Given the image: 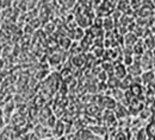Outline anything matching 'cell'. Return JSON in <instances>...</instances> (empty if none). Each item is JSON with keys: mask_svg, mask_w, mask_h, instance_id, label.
<instances>
[{"mask_svg": "<svg viewBox=\"0 0 155 140\" xmlns=\"http://www.w3.org/2000/svg\"><path fill=\"white\" fill-rule=\"evenodd\" d=\"M116 101L110 96H104V98H99V106L105 108V109H112L116 107Z\"/></svg>", "mask_w": 155, "mask_h": 140, "instance_id": "cell-1", "label": "cell"}, {"mask_svg": "<svg viewBox=\"0 0 155 140\" xmlns=\"http://www.w3.org/2000/svg\"><path fill=\"white\" fill-rule=\"evenodd\" d=\"M103 121L106 123L107 127H111L116 123V114L112 113L110 109H106L104 112V115H103Z\"/></svg>", "mask_w": 155, "mask_h": 140, "instance_id": "cell-2", "label": "cell"}, {"mask_svg": "<svg viewBox=\"0 0 155 140\" xmlns=\"http://www.w3.org/2000/svg\"><path fill=\"white\" fill-rule=\"evenodd\" d=\"M114 73H115V76L117 79H123L127 75V68L124 64H120V63H116L115 67H114Z\"/></svg>", "mask_w": 155, "mask_h": 140, "instance_id": "cell-3", "label": "cell"}, {"mask_svg": "<svg viewBox=\"0 0 155 140\" xmlns=\"http://www.w3.org/2000/svg\"><path fill=\"white\" fill-rule=\"evenodd\" d=\"M143 108V104H142V102L138 100V99H131L130 102H129V109H130V112L133 113V114H136L137 112H140L141 109Z\"/></svg>", "mask_w": 155, "mask_h": 140, "instance_id": "cell-4", "label": "cell"}, {"mask_svg": "<svg viewBox=\"0 0 155 140\" xmlns=\"http://www.w3.org/2000/svg\"><path fill=\"white\" fill-rule=\"evenodd\" d=\"M72 63L74 64V67H75V68L81 69L85 64H87V63H86V56H84L82 54H80V55H75V56L72 58Z\"/></svg>", "mask_w": 155, "mask_h": 140, "instance_id": "cell-5", "label": "cell"}, {"mask_svg": "<svg viewBox=\"0 0 155 140\" xmlns=\"http://www.w3.org/2000/svg\"><path fill=\"white\" fill-rule=\"evenodd\" d=\"M93 138V134L90 129H80L75 135L77 140H90Z\"/></svg>", "mask_w": 155, "mask_h": 140, "instance_id": "cell-6", "label": "cell"}, {"mask_svg": "<svg viewBox=\"0 0 155 140\" xmlns=\"http://www.w3.org/2000/svg\"><path fill=\"white\" fill-rule=\"evenodd\" d=\"M137 42V36H136L134 32H130V33H127L124 36V43L127 46H133L135 45V43Z\"/></svg>", "mask_w": 155, "mask_h": 140, "instance_id": "cell-7", "label": "cell"}, {"mask_svg": "<svg viewBox=\"0 0 155 140\" xmlns=\"http://www.w3.org/2000/svg\"><path fill=\"white\" fill-rule=\"evenodd\" d=\"M103 26L105 27L106 31H111L115 26V19L111 17V16H107L103 19Z\"/></svg>", "mask_w": 155, "mask_h": 140, "instance_id": "cell-8", "label": "cell"}, {"mask_svg": "<svg viewBox=\"0 0 155 140\" xmlns=\"http://www.w3.org/2000/svg\"><path fill=\"white\" fill-rule=\"evenodd\" d=\"M115 109H116L115 114H116L117 118H124V117H127V114H128L127 108H125L124 106H122L120 103H117L116 107H115Z\"/></svg>", "mask_w": 155, "mask_h": 140, "instance_id": "cell-9", "label": "cell"}, {"mask_svg": "<svg viewBox=\"0 0 155 140\" xmlns=\"http://www.w3.org/2000/svg\"><path fill=\"white\" fill-rule=\"evenodd\" d=\"M84 31H82V29L81 27H75V29H73L72 30V32H71V37H73L75 40H81L84 38Z\"/></svg>", "mask_w": 155, "mask_h": 140, "instance_id": "cell-10", "label": "cell"}, {"mask_svg": "<svg viewBox=\"0 0 155 140\" xmlns=\"http://www.w3.org/2000/svg\"><path fill=\"white\" fill-rule=\"evenodd\" d=\"M54 127H55V129H54L55 132H54V133H55V135H56V137H61V135L64 133V123H63L62 121L56 122Z\"/></svg>", "mask_w": 155, "mask_h": 140, "instance_id": "cell-11", "label": "cell"}, {"mask_svg": "<svg viewBox=\"0 0 155 140\" xmlns=\"http://www.w3.org/2000/svg\"><path fill=\"white\" fill-rule=\"evenodd\" d=\"M122 80H123V81L119 83V87H120V88H123V89L130 88V87H131V84L134 83V82H133V79H131V76H127V77H123Z\"/></svg>", "mask_w": 155, "mask_h": 140, "instance_id": "cell-12", "label": "cell"}, {"mask_svg": "<svg viewBox=\"0 0 155 140\" xmlns=\"http://www.w3.org/2000/svg\"><path fill=\"white\" fill-rule=\"evenodd\" d=\"M130 92L134 96H140L142 94V87L140 86V83H133L130 87Z\"/></svg>", "mask_w": 155, "mask_h": 140, "instance_id": "cell-13", "label": "cell"}, {"mask_svg": "<svg viewBox=\"0 0 155 140\" xmlns=\"http://www.w3.org/2000/svg\"><path fill=\"white\" fill-rule=\"evenodd\" d=\"M99 107H98V104H90L88 107H87V114L88 115H92V117H96L99 114Z\"/></svg>", "mask_w": 155, "mask_h": 140, "instance_id": "cell-14", "label": "cell"}, {"mask_svg": "<svg viewBox=\"0 0 155 140\" xmlns=\"http://www.w3.org/2000/svg\"><path fill=\"white\" fill-rule=\"evenodd\" d=\"M128 71H129V74H131L134 76H137V75L141 74V68H140L138 64H130L129 68H128Z\"/></svg>", "mask_w": 155, "mask_h": 140, "instance_id": "cell-15", "label": "cell"}, {"mask_svg": "<svg viewBox=\"0 0 155 140\" xmlns=\"http://www.w3.org/2000/svg\"><path fill=\"white\" fill-rule=\"evenodd\" d=\"M153 57H154V55H152L150 52H147V54L144 55V57H143V62H142V63H143V65H144L146 68H150Z\"/></svg>", "mask_w": 155, "mask_h": 140, "instance_id": "cell-16", "label": "cell"}, {"mask_svg": "<svg viewBox=\"0 0 155 140\" xmlns=\"http://www.w3.org/2000/svg\"><path fill=\"white\" fill-rule=\"evenodd\" d=\"M71 76H72V71H71L68 68H64V69L61 71V74H60L61 80H63V81L69 80V79H71Z\"/></svg>", "mask_w": 155, "mask_h": 140, "instance_id": "cell-17", "label": "cell"}, {"mask_svg": "<svg viewBox=\"0 0 155 140\" xmlns=\"http://www.w3.org/2000/svg\"><path fill=\"white\" fill-rule=\"evenodd\" d=\"M119 79H117L116 76L115 77H110L109 81H107V87H110V88H117V87H119Z\"/></svg>", "mask_w": 155, "mask_h": 140, "instance_id": "cell-18", "label": "cell"}, {"mask_svg": "<svg viewBox=\"0 0 155 140\" xmlns=\"http://www.w3.org/2000/svg\"><path fill=\"white\" fill-rule=\"evenodd\" d=\"M147 133H148V135H149L150 138L155 139V121H153L152 123L148 125V127H147Z\"/></svg>", "mask_w": 155, "mask_h": 140, "instance_id": "cell-19", "label": "cell"}, {"mask_svg": "<svg viewBox=\"0 0 155 140\" xmlns=\"http://www.w3.org/2000/svg\"><path fill=\"white\" fill-rule=\"evenodd\" d=\"M143 51H144V45L141 42H138L137 44L135 43V45H134V52H135L136 55H141V54H143Z\"/></svg>", "mask_w": 155, "mask_h": 140, "instance_id": "cell-20", "label": "cell"}, {"mask_svg": "<svg viewBox=\"0 0 155 140\" xmlns=\"http://www.w3.org/2000/svg\"><path fill=\"white\" fill-rule=\"evenodd\" d=\"M60 44H61V46L63 49H69V46H71V39H69V37H62L61 40H60Z\"/></svg>", "mask_w": 155, "mask_h": 140, "instance_id": "cell-21", "label": "cell"}, {"mask_svg": "<svg viewBox=\"0 0 155 140\" xmlns=\"http://www.w3.org/2000/svg\"><path fill=\"white\" fill-rule=\"evenodd\" d=\"M146 45L149 50H152L153 48H155V37L153 36H149L148 38H146Z\"/></svg>", "mask_w": 155, "mask_h": 140, "instance_id": "cell-22", "label": "cell"}, {"mask_svg": "<svg viewBox=\"0 0 155 140\" xmlns=\"http://www.w3.org/2000/svg\"><path fill=\"white\" fill-rule=\"evenodd\" d=\"M142 79H143L144 82H147V83H148V82H150V81L154 79V74H153L152 71L146 73V74H143V77H142Z\"/></svg>", "mask_w": 155, "mask_h": 140, "instance_id": "cell-23", "label": "cell"}, {"mask_svg": "<svg viewBox=\"0 0 155 140\" xmlns=\"http://www.w3.org/2000/svg\"><path fill=\"white\" fill-rule=\"evenodd\" d=\"M62 4H63L67 8H72V7L77 4V0H62Z\"/></svg>", "mask_w": 155, "mask_h": 140, "instance_id": "cell-24", "label": "cell"}, {"mask_svg": "<svg viewBox=\"0 0 155 140\" xmlns=\"http://www.w3.org/2000/svg\"><path fill=\"white\" fill-rule=\"evenodd\" d=\"M60 61H61V55H58V54H54L50 57V63L51 64H58V63H60Z\"/></svg>", "mask_w": 155, "mask_h": 140, "instance_id": "cell-25", "label": "cell"}, {"mask_svg": "<svg viewBox=\"0 0 155 140\" xmlns=\"http://www.w3.org/2000/svg\"><path fill=\"white\" fill-rule=\"evenodd\" d=\"M93 51H94V56H101L103 54H104V50H103V48H101V45H96L94 46V49H93Z\"/></svg>", "mask_w": 155, "mask_h": 140, "instance_id": "cell-26", "label": "cell"}, {"mask_svg": "<svg viewBox=\"0 0 155 140\" xmlns=\"http://www.w3.org/2000/svg\"><path fill=\"white\" fill-rule=\"evenodd\" d=\"M115 140H127V134L124 132H118L115 135Z\"/></svg>", "mask_w": 155, "mask_h": 140, "instance_id": "cell-27", "label": "cell"}, {"mask_svg": "<svg viewBox=\"0 0 155 140\" xmlns=\"http://www.w3.org/2000/svg\"><path fill=\"white\" fill-rule=\"evenodd\" d=\"M41 115L43 117V118H45V119H48L50 115H51V110L49 109V108H44L43 109V112L41 113Z\"/></svg>", "mask_w": 155, "mask_h": 140, "instance_id": "cell-28", "label": "cell"}, {"mask_svg": "<svg viewBox=\"0 0 155 140\" xmlns=\"http://www.w3.org/2000/svg\"><path fill=\"white\" fill-rule=\"evenodd\" d=\"M144 137H146V132H144V131H140V133L137 134V139L138 140H146L144 139Z\"/></svg>", "mask_w": 155, "mask_h": 140, "instance_id": "cell-29", "label": "cell"}, {"mask_svg": "<svg viewBox=\"0 0 155 140\" xmlns=\"http://www.w3.org/2000/svg\"><path fill=\"white\" fill-rule=\"evenodd\" d=\"M131 62H133V60H131L130 55H127V56L124 57V63H125L127 65H130V64H131Z\"/></svg>", "mask_w": 155, "mask_h": 140, "instance_id": "cell-30", "label": "cell"}, {"mask_svg": "<svg viewBox=\"0 0 155 140\" xmlns=\"http://www.w3.org/2000/svg\"><path fill=\"white\" fill-rule=\"evenodd\" d=\"M153 55L155 56V48H154V51H153Z\"/></svg>", "mask_w": 155, "mask_h": 140, "instance_id": "cell-31", "label": "cell"}, {"mask_svg": "<svg viewBox=\"0 0 155 140\" xmlns=\"http://www.w3.org/2000/svg\"><path fill=\"white\" fill-rule=\"evenodd\" d=\"M153 16H154V18H155V10H154V12H153Z\"/></svg>", "mask_w": 155, "mask_h": 140, "instance_id": "cell-32", "label": "cell"}, {"mask_svg": "<svg viewBox=\"0 0 155 140\" xmlns=\"http://www.w3.org/2000/svg\"><path fill=\"white\" fill-rule=\"evenodd\" d=\"M152 1H153V4H154V5H155V0H152Z\"/></svg>", "mask_w": 155, "mask_h": 140, "instance_id": "cell-33", "label": "cell"}, {"mask_svg": "<svg viewBox=\"0 0 155 140\" xmlns=\"http://www.w3.org/2000/svg\"><path fill=\"white\" fill-rule=\"evenodd\" d=\"M90 140H94V139H90Z\"/></svg>", "mask_w": 155, "mask_h": 140, "instance_id": "cell-34", "label": "cell"}]
</instances>
